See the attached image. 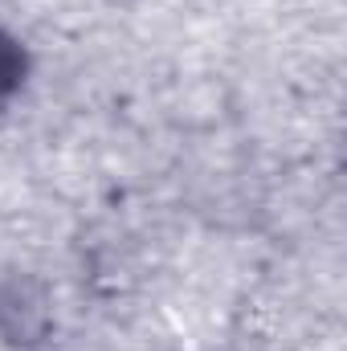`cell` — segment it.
Returning <instances> with one entry per match:
<instances>
[{"label": "cell", "mask_w": 347, "mask_h": 351, "mask_svg": "<svg viewBox=\"0 0 347 351\" xmlns=\"http://www.w3.org/2000/svg\"><path fill=\"white\" fill-rule=\"evenodd\" d=\"M21 82H25V49L0 33V98L12 94Z\"/></svg>", "instance_id": "6da1fadb"}]
</instances>
